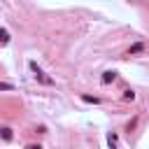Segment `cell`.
<instances>
[{"mask_svg": "<svg viewBox=\"0 0 149 149\" xmlns=\"http://www.w3.org/2000/svg\"><path fill=\"white\" fill-rule=\"evenodd\" d=\"M123 100H135V93H133L130 88H126V91H123Z\"/></svg>", "mask_w": 149, "mask_h": 149, "instance_id": "3957f363", "label": "cell"}, {"mask_svg": "<svg viewBox=\"0 0 149 149\" xmlns=\"http://www.w3.org/2000/svg\"><path fill=\"white\" fill-rule=\"evenodd\" d=\"M114 79H116V72H105V77H102L105 84H109V81H114Z\"/></svg>", "mask_w": 149, "mask_h": 149, "instance_id": "7a4b0ae2", "label": "cell"}, {"mask_svg": "<svg viewBox=\"0 0 149 149\" xmlns=\"http://www.w3.org/2000/svg\"><path fill=\"white\" fill-rule=\"evenodd\" d=\"M12 137V133H9V128H2V140H9Z\"/></svg>", "mask_w": 149, "mask_h": 149, "instance_id": "277c9868", "label": "cell"}, {"mask_svg": "<svg viewBox=\"0 0 149 149\" xmlns=\"http://www.w3.org/2000/svg\"><path fill=\"white\" fill-rule=\"evenodd\" d=\"M142 49H144V44H142V42H137V44H133V47L128 49V54H126V56H133V54H140Z\"/></svg>", "mask_w": 149, "mask_h": 149, "instance_id": "6da1fadb", "label": "cell"}]
</instances>
